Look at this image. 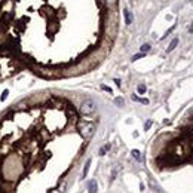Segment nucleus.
I'll use <instances>...</instances> for the list:
<instances>
[{
    "instance_id": "1",
    "label": "nucleus",
    "mask_w": 193,
    "mask_h": 193,
    "mask_svg": "<svg viewBox=\"0 0 193 193\" xmlns=\"http://www.w3.org/2000/svg\"><path fill=\"white\" fill-rule=\"evenodd\" d=\"M77 129H79V132H80L86 140H89V138L94 135L95 123H94V122H91V120H79V123H77Z\"/></svg>"
},
{
    "instance_id": "2",
    "label": "nucleus",
    "mask_w": 193,
    "mask_h": 193,
    "mask_svg": "<svg viewBox=\"0 0 193 193\" xmlns=\"http://www.w3.org/2000/svg\"><path fill=\"white\" fill-rule=\"evenodd\" d=\"M95 109H97V104H95V101L94 100H85L82 104H80V113L85 116H89L92 115L94 112H95Z\"/></svg>"
},
{
    "instance_id": "3",
    "label": "nucleus",
    "mask_w": 193,
    "mask_h": 193,
    "mask_svg": "<svg viewBox=\"0 0 193 193\" xmlns=\"http://www.w3.org/2000/svg\"><path fill=\"white\" fill-rule=\"evenodd\" d=\"M66 189H67V183H66V181H63V183H60L55 189H52V192L51 193H64L66 192Z\"/></svg>"
},
{
    "instance_id": "4",
    "label": "nucleus",
    "mask_w": 193,
    "mask_h": 193,
    "mask_svg": "<svg viewBox=\"0 0 193 193\" xmlns=\"http://www.w3.org/2000/svg\"><path fill=\"white\" fill-rule=\"evenodd\" d=\"M98 190V184H97V180H91L88 183V192L89 193H97Z\"/></svg>"
},
{
    "instance_id": "5",
    "label": "nucleus",
    "mask_w": 193,
    "mask_h": 193,
    "mask_svg": "<svg viewBox=\"0 0 193 193\" xmlns=\"http://www.w3.org/2000/svg\"><path fill=\"white\" fill-rule=\"evenodd\" d=\"M123 15H125V24H126V25H131V24H132V19H134V18H132V13H131L128 9H125V10H123Z\"/></svg>"
},
{
    "instance_id": "6",
    "label": "nucleus",
    "mask_w": 193,
    "mask_h": 193,
    "mask_svg": "<svg viewBox=\"0 0 193 193\" xmlns=\"http://www.w3.org/2000/svg\"><path fill=\"white\" fill-rule=\"evenodd\" d=\"M177 45H178V39H174V40H172V42L169 43V46L166 48V52H171V51H174Z\"/></svg>"
},
{
    "instance_id": "7",
    "label": "nucleus",
    "mask_w": 193,
    "mask_h": 193,
    "mask_svg": "<svg viewBox=\"0 0 193 193\" xmlns=\"http://www.w3.org/2000/svg\"><path fill=\"white\" fill-rule=\"evenodd\" d=\"M110 149H112V146H110V143H107V144H104V147H101V149H100V154H101V156H103V154H106V153H107V152H109V150H110Z\"/></svg>"
},
{
    "instance_id": "8",
    "label": "nucleus",
    "mask_w": 193,
    "mask_h": 193,
    "mask_svg": "<svg viewBox=\"0 0 193 193\" xmlns=\"http://www.w3.org/2000/svg\"><path fill=\"white\" fill-rule=\"evenodd\" d=\"M132 100H134V101H137V103H141V104H149V100H146V98H140V97H137V95H132Z\"/></svg>"
},
{
    "instance_id": "9",
    "label": "nucleus",
    "mask_w": 193,
    "mask_h": 193,
    "mask_svg": "<svg viewBox=\"0 0 193 193\" xmlns=\"http://www.w3.org/2000/svg\"><path fill=\"white\" fill-rule=\"evenodd\" d=\"M89 166H91V159H88V162H86V165H85V168H83V172H82V177H83V178H85V177L88 175Z\"/></svg>"
},
{
    "instance_id": "10",
    "label": "nucleus",
    "mask_w": 193,
    "mask_h": 193,
    "mask_svg": "<svg viewBox=\"0 0 193 193\" xmlns=\"http://www.w3.org/2000/svg\"><path fill=\"white\" fill-rule=\"evenodd\" d=\"M115 104L117 106V107H122V106H125V100L122 98V97H117L115 100Z\"/></svg>"
},
{
    "instance_id": "11",
    "label": "nucleus",
    "mask_w": 193,
    "mask_h": 193,
    "mask_svg": "<svg viewBox=\"0 0 193 193\" xmlns=\"http://www.w3.org/2000/svg\"><path fill=\"white\" fill-rule=\"evenodd\" d=\"M131 154L134 156V159H135V160H138V162L141 160V153H140L138 150H132V152H131Z\"/></svg>"
},
{
    "instance_id": "12",
    "label": "nucleus",
    "mask_w": 193,
    "mask_h": 193,
    "mask_svg": "<svg viewBox=\"0 0 193 193\" xmlns=\"http://www.w3.org/2000/svg\"><path fill=\"white\" fill-rule=\"evenodd\" d=\"M140 51H141L143 54H146V52H149V51H150V45H149V43H144V45H143V46L140 48Z\"/></svg>"
},
{
    "instance_id": "13",
    "label": "nucleus",
    "mask_w": 193,
    "mask_h": 193,
    "mask_svg": "<svg viewBox=\"0 0 193 193\" xmlns=\"http://www.w3.org/2000/svg\"><path fill=\"white\" fill-rule=\"evenodd\" d=\"M137 91H138V94H144V92L147 91V88H146V85H138Z\"/></svg>"
},
{
    "instance_id": "14",
    "label": "nucleus",
    "mask_w": 193,
    "mask_h": 193,
    "mask_svg": "<svg viewBox=\"0 0 193 193\" xmlns=\"http://www.w3.org/2000/svg\"><path fill=\"white\" fill-rule=\"evenodd\" d=\"M144 55H146V54H143V52H141V54H137V55L132 57V61H137V60H140V58H144Z\"/></svg>"
},
{
    "instance_id": "15",
    "label": "nucleus",
    "mask_w": 193,
    "mask_h": 193,
    "mask_svg": "<svg viewBox=\"0 0 193 193\" xmlns=\"http://www.w3.org/2000/svg\"><path fill=\"white\" fill-rule=\"evenodd\" d=\"M7 94H9V91H7V89H4V91H3V94H1V97H0V100H1V101H4V100H6V97H7Z\"/></svg>"
},
{
    "instance_id": "16",
    "label": "nucleus",
    "mask_w": 193,
    "mask_h": 193,
    "mask_svg": "<svg viewBox=\"0 0 193 193\" xmlns=\"http://www.w3.org/2000/svg\"><path fill=\"white\" fill-rule=\"evenodd\" d=\"M152 123H153L152 120H147V122H146V125H144V131H149V129H150V126H152Z\"/></svg>"
},
{
    "instance_id": "17",
    "label": "nucleus",
    "mask_w": 193,
    "mask_h": 193,
    "mask_svg": "<svg viewBox=\"0 0 193 193\" xmlns=\"http://www.w3.org/2000/svg\"><path fill=\"white\" fill-rule=\"evenodd\" d=\"M101 88H103L104 91H107L109 94H112V89H110V88H107V86H101Z\"/></svg>"
},
{
    "instance_id": "18",
    "label": "nucleus",
    "mask_w": 193,
    "mask_h": 193,
    "mask_svg": "<svg viewBox=\"0 0 193 193\" xmlns=\"http://www.w3.org/2000/svg\"><path fill=\"white\" fill-rule=\"evenodd\" d=\"M189 31H190V33H192V31H193V25H192V27H190V28H189Z\"/></svg>"
},
{
    "instance_id": "19",
    "label": "nucleus",
    "mask_w": 193,
    "mask_h": 193,
    "mask_svg": "<svg viewBox=\"0 0 193 193\" xmlns=\"http://www.w3.org/2000/svg\"><path fill=\"white\" fill-rule=\"evenodd\" d=\"M192 149H193V141H192Z\"/></svg>"
}]
</instances>
